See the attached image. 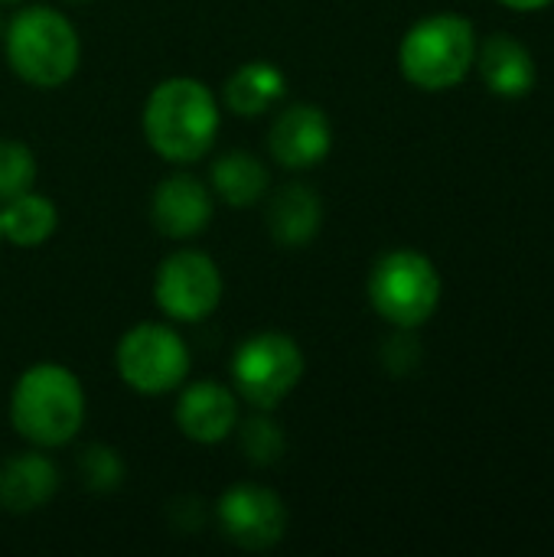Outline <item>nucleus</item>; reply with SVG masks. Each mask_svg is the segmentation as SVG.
<instances>
[{"instance_id":"b1692460","label":"nucleus","mask_w":554,"mask_h":557,"mask_svg":"<svg viewBox=\"0 0 554 557\" xmlns=\"http://www.w3.org/2000/svg\"><path fill=\"white\" fill-rule=\"evenodd\" d=\"M0 3H20V0H0Z\"/></svg>"},{"instance_id":"f257e3e1","label":"nucleus","mask_w":554,"mask_h":557,"mask_svg":"<svg viewBox=\"0 0 554 557\" xmlns=\"http://www.w3.org/2000/svg\"><path fill=\"white\" fill-rule=\"evenodd\" d=\"M140 124L150 150L160 160L189 166L199 163L216 147L222 111L206 82L189 75H173L153 85Z\"/></svg>"},{"instance_id":"f3484780","label":"nucleus","mask_w":554,"mask_h":557,"mask_svg":"<svg viewBox=\"0 0 554 557\" xmlns=\"http://www.w3.org/2000/svg\"><path fill=\"white\" fill-rule=\"evenodd\" d=\"M209 189L225 206L248 209V206L264 202V196L271 189V176H268V166L255 153L232 150V153H222L212 163V170H209Z\"/></svg>"},{"instance_id":"f03ea898","label":"nucleus","mask_w":554,"mask_h":557,"mask_svg":"<svg viewBox=\"0 0 554 557\" xmlns=\"http://www.w3.org/2000/svg\"><path fill=\"white\" fill-rule=\"evenodd\" d=\"M85 408L78 375L59 362L29 366L10 392V424L39 450H56L75 441L85 424Z\"/></svg>"},{"instance_id":"9b49d317","label":"nucleus","mask_w":554,"mask_h":557,"mask_svg":"<svg viewBox=\"0 0 554 557\" xmlns=\"http://www.w3.org/2000/svg\"><path fill=\"white\" fill-rule=\"evenodd\" d=\"M212 189L186 170L163 176L150 196V222L160 235L173 242H189L206 232L212 222Z\"/></svg>"},{"instance_id":"6ab92c4d","label":"nucleus","mask_w":554,"mask_h":557,"mask_svg":"<svg viewBox=\"0 0 554 557\" xmlns=\"http://www.w3.org/2000/svg\"><path fill=\"white\" fill-rule=\"evenodd\" d=\"M36 186V153L23 140H0V202Z\"/></svg>"},{"instance_id":"20e7f679","label":"nucleus","mask_w":554,"mask_h":557,"mask_svg":"<svg viewBox=\"0 0 554 557\" xmlns=\"http://www.w3.org/2000/svg\"><path fill=\"white\" fill-rule=\"evenodd\" d=\"M477 59V33L470 20L438 13L418 20L398 46L402 75L421 91H447L460 85Z\"/></svg>"},{"instance_id":"7ed1b4c3","label":"nucleus","mask_w":554,"mask_h":557,"mask_svg":"<svg viewBox=\"0 0 554 557\" xmlns=\"http://www.w3.org/2000/svg\"><path fill=\"white\" fill-rule=\"evenodd\" d=\"M0 39L13 75L29 88H59L78 72V33L65 13L46 3L16 10L7 20Z\"/></svg>"},{"instance_id":"1a4fd4ad","label":"nucleus","mask_w":554,"mask_h":557,"mask_svg":"<svg viewBox=\"0 0 554 557\" xmlns=\"http://www.w3.org/2000/svg\"><path fill=\"white\" fill-rule=\"evenodd\" d=\"M222 535L245 552H268L287 532V509L281 496L258 483H235L216 506Z\"/></svg>"},{"instance_id":"393cba45","label":"nucleus","mask_w":554,"mask_h":557,"mask_svg":"<svg viewBox=\"0 0 554 557\" xmlns=\"http://www.w3.org/2000/svg\"><path fill=\"white\" fill-rule=\"evenodd\" d=\"M0 245H3V232H0Z\"/></svg>"},{"instance_id":"a211bd4d","label":"nucleus","mask_w":554,"mask_h":557,"mask_svg":"<svg viewBox=\"0 0 554 557\" xmlns=\"http://www.w3.org/2000/svg\"><path fill=\"white\" fill-rule=\"evenodd\" d=\"M59 228V209L42 193H20L0 202V232L13 248H39Z\"/></svg>"},{"instance_id":"9d476101","label":"nucleus","mask_w":554,"mask_h":557,"mask_svg":"<svg viewBox=\"0 0 554 557\" xmlns=\"http://www.w3.org/2000/svg\"><path fill=\"white\" fill-rule=\"evenodd\" d=\"M330 147H333V127L323 108L317 104H307V101L287 104L271 121L268 150H271V160L284 170H294V173L313 170L327 160Z\"/></svg>"},{"instance_id":"4be33fe9","label":"nucleus","mask_w":554,"mask_h":557,"mask_svg":"<svg viewBox=\"0 0 554 557\" xmlns=\"http://www.w3.org/2000/svg\"><path fill=\"white\" fill-rule=\"evenodd\" d=\"M500 3H506V7H513V10H522V13H529V10H542V7H549L554 0H500Z\"/></svg>"},{"instance_id":"5701e85b","label":"nucleus","mask_w":554,"mask_h":557,"mask_svg":"<svg viewBox=\"0 0 554 557\" xmlns=\"http://www.w3.org/2000/svg\"><path fill=\"white\" fill-rule=\"evenodd\" d=\"M3 26H7V23H3V20H0V36H3Z\"/></svg>"},{"instance_id":"423d86ee","label":"nucleus","mask_w":554,"mask_h":557,"mask_svg":"<svg viewBox=\"0 0 554 557\" xmlns=\"http://www.w3.org/2000/svg\"><path fill=\"white\" fill-rule=\"evenodd\" d=\"M229 375L242 401L258 411H271L300 385L304 352L287 333H255L235 349Z\"/></svg>"},{"instance_id":"2eb2a0df","label":"nucleus","mask_w":554,"mask_h":557,"mask_svg":"<svg viewBox=\"0 0 554 557\" xmlns=\"http://www.w3.org/2000/svg\"><path fill=\"white\" fill-rule=\"evenodd\" d=\"M473 65L480 69L487 88L500 98H526L535 85V59L509 33H493L483 46H477Z\"/></svg>"},{"instance_id":"4468645a","label":"nucleus","mask_w":554,"mask_h":557,"mask_svg":"<svg viewBox=\"0 0 554 557\" xmlns=\"http://www.w3.org/2000/svg\"><path fill=\"white\" fill-rule=\"evenodd\" d=\"M59 490L56 463L39 450L13 454L0 463V509L13 516H26L42 509Z\"/></svg>"},{"instance_id":"39448f33","label":"nucleus","mask_w":554,"mask_h":557,"mask_svg":"<svg viewBox=\"0 0 554 557\" xmlns=\"http://www.w3.org/2000/svg\"><path fill=\"white\" fill-rule=\"evenodd\" d=\"M369 304L398 330L428 323L441 304V274L434 261L411 248L382 255L369 271Z\"/></svg>"},{"instance_id":"412c9836","label":"nucleus","mask_w":554,"mask_h":557,"mask_svg":"<svg viewBox=\"0 0 554 557\" xmlns=\"http://www.w3.org/2000/svg\"><path fill=\"white\" fill-rule=\"evenodd\" d=\"M242 444H245V454H248L255 463H271V460H278V454L284 450V437H281L278 424L268 421V418L248 421L245 431H242Z\"/></svg>"},{"instance_id":"aec40b11","label":"nucleus","mask_w":554,"mask_h":557,"mask_svg":"<svg viewBox=\"0 0 554 557\" xmlns=\"http://www.w3.org/2000/svg\"><path fill=\"white\" fill-rule=\"evenodd\" d=\"M78 470L85 476V486L95 493L118 490V483L124 480V463L111 447H88L78 460Z\"/></svg>"},{"instance_id":"f8f14e48","label":"nucleus","mask_w":554,"mask_h":557,"mask_svg":"<svg viewBox=\"0 0 554 557\" xmlns=\"http://www.w3.org/2000/svg\"><path fill=\"white\" fill-rule=\"evenodd\" d=\"M173 418L193 444H222L238 431V395L222 382H183Z\"/></svg>"},{"instance_id":"6e6552de","label":"nucleus","mask_w":554,"mask_h":557,"mask_svg":"<svg viewBox=\"0 0 554 557\" xmlns=\"http://www.w3.org/2000/svg\"><path fill=\"white\" fill-rule=\"evenodd\" d=\"M222 271L196 248L167 255L153 274V304L173 323H202L222 304Z\"/></svg>"},{"instance_id":"0eeeda50","label":"nucleus","mask_w":554,"mask_h":557,"mask_svg":"<svg viewBox=\"0 0 554 557\" xmlns=\"http://www.w3.org/2000/svg\"><path fill=\"white\" fill-rule=\"evenodd\" d=\"M189 362V346L170 323H137L114 349L118 375L137 395H167L183 388Z\"/></svg>"},{"instance_id":"ddd939ff","label":"nucleus","mask_w":554,"mask_h":557,"mask_svg":"<svg viewBox=\"0 0 554 557\" xmlns=\"http://www.w3.org/2000/svg\"><path fill=\"white\" fill-rule=\"evenodd\" d=\"M264 225L281 248H304L323 225V202L313 186L287 183L264 196Z\"/></svg>"},{"instance_id":"dca6fc26","label":"nucleus","mask_w":554,"mask_h":557,"mask_svg":"<svg viewBox=\"0 0 554 557\" xmlns=\"http://www.w3.org/2000/svg\"><path fill=\"white\" fill-rule=\"evenodd\" d=\"M225 108L238 117H261L268 114L287 91V75L264 59H251L235 69L225 82Z\"/></svg>"}]
</instances>
